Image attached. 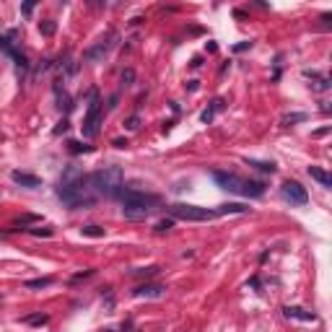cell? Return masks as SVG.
<instances>
[{
	"label": "cell",
	"mask_w": 332,
	"mask_h": 332,
	"mask_svg": "<svg viewBox=\"0 0 332 332\" xmlns=\"http://www.w3.org/2000/svg\"><path fill=\"white\" fill-rule=\"evenodd\" d=\"M119 200H122V216L127 221H143L153 213L159 205V197L145 195L140 190H119Z\"/></svg>",
	"instance_id": "cell-1"
},
{
	"label": "cell",
	"mask_w": 332,
	"mask_h": 332,
	"mask_svg": "<svg viewBox=\"0 0 332 332\" xmlns=\"http://www.w3.org/2000/svg\"><path fill=\"white\" fill-rule=\"evenodd\" d=\"M94 195L96 192L86 187V179L78 177V179H68L57 187V197L65 202L70 208H81V205H91L94 202Z\"/></svg>",
	"instance_id": "cell-2"
},
{
	"label": "cell",
	"mask_w": 332,
	"mask_h": 332,
	"mask_svg": "<svg viewBox=\"0 0 332 332\" xmlns=\"http://www.w3.org/2000/svg\"><path fill=\"white\" fill-rule=\"evenodd\" d=\"M122 179H125V174L119 166H104V169H99L94 177H91V190H94L96 195L114 197V195H119V190H122Z\"/></svg>",
	"instance_id": "cell-3"
},
{
	"label": "cell",
	"mask_w": 332,
	"mask_h": 332,
	"mask_svg": "<svg viewBox=\"0 0 332 332\" xmlns=\"http://www.w3.org/2000/svg\"><path fill=\"white\" fill-rule=\"evenodd\" d=\"M213 179L228 192H236V195L244 197H262L265 195V184L262 182H252V179H242L236 174H226V171H216Z\"/></svg>",
	"instance_id": "cell-4"
},
{
	"label": "cell",
	"mask_w": 332,
	"mask_h": 332,
	"mask_svg": "<svg viewBox=\"0 0 332 332\" xmlns=\"http://www.w3.org/2000/svg\"><path fill=\"white\" fill-rule=\"evenodd\" d=\"M171 218H179V221H210L216 213L208 208H200V205H187V202H177V205L169 208Z\"/></svg>",
	"instance_id": "cell-5"
},
{
	"label": "cell",
	"mask_w": 332,
	"mask_h": 332,
	"mask_svg": "<svg viewBox=\"0 0 332 332\" xmlns=\"http://www.w3.org/2000/svg\"><path fill=\"white\" fill-rule=\"evenodd\" d=\"M99 125H101V104H99V99L94 96V99H91V104H88V114L83 117L81 130H83L86 138H96L99 135Z\"/></svg>",
	"instance_id": "cell-6"
},
{
	"label": "cell",
	"mask_w": 332,
	"mask_h": 332,
	"mask_svg": "<svg viewBox=\"0 0 332 332\" xmlns=\"http://www.w3.org/2000/svg\"><path fill=\"white\" fill-rule=\"evenodd\" d=\"M283 197L291 200L293 205H306V200H309L306 190H304L299 182H285V184H283Z\"/></svg>",
	"instance_id": "cell-7"
},
{
	"label": "cell",
	"mask_w": 332,
	"mask_h": 332,
	"mask_svg": "<svg viewBox=\"0 0 332 332\" xmlns=\"http://www.w3.org/2000/svg\"><path fill=\"white\" fill-rule=\"evenodd\" d=\"M166 293V288L164 285H159V283H151V285H140V288L135 291V296L138 299H161Z\"/></svg>",
	"instance_id": "cell-8"
},
{
	"label": "cell",
	"mask_w": 332,
	"mask_h": 332,
	"mask_svg": "<svg viewBox=\"0 0 332 332\" xmlns=\"http://www.w3.org/2000/svg\"><path fill=\"white\" fill-rule=\"evenodd\" d=\"M11 177H13L16 184H21V187H29V190H36V187L42 184L39 177H34V174H26V171H13Z\"/></svg>",
	"instance_id": "cell-9"
},
{
	"label": "cell",
	"mask_w": 332,
	"mask_h": 332,
	"mask_svg": "<svg viewBox=\"0 0 332 332\" xmlns=\"http://www.w3.org/2000/svg\"><path fill=\"white\" fill-rule=\"evenodd\" d=\"M309 177L317 179L322 187H332V177H330L325 169H319V166H309Z\"/></svg>",
	"instance_id": "cell-10"
},
{
	"label": "cell",
	"mask_w": 332,
	"mask_h": 332,
	"mask_svg": "<svg viewBox=\"0 0 332 332\" xmlns=\"http://www.w3.org/2000/svg\"><path fill=\"white\" fill-rule=\"evenodd\" d=\"M107 50H109V44H107L104 39H101V42L96 44V47H91V50L86 52V57H88L91 62H96V60H101V57L107 55Z\"/></svg>",
	"instance_id": "cell-11"
},
{
	"label": "cell",
	"mask_w": 332,
	"mask_h": 332,
	"mask_svg": "<svg viewBox=\"0 0 332 332\" xmlns=\"http://www.w3.org/2000/svg\"><path fill=\"white\" fill-rule=\"evenodd\" d=\"M285 317L288 319H301V322H314V314H309V311H304V309H296V306L285 309Z\"/></svg>",
	"instance_id": "cell-12"
},
{
	"label": "cell",
	"mask_w": 332,
	"mask_h": 332,
	"mask_svg": "<svg viewBox=\"0 0 332 332\" xmlns=\"http://www.w3.org/2000/svg\"><path fill=\"white\" fill-rule=\"evenodd\" d=\"M216 213L221 216H228V213H247V205H242V202H226V205H221Z\"/></svg>",
	"instance_id": "cell-13"
},
{
	"label": "cell",
	"mask_w": 332,
	"mask_h": 332,
	"mask_svg": "<svg viewBox=\"0 0 332 332\" xmlns=\"http://www.w3.org/2000/svg\"><path fill=\"white\" fill-rule=\"evenodd\" d=\"M81 234H83V236H91V239H101V236H104V228H99V226H86V228H81Z\"/></svg>",
	"instance_id": "cell-14"
},
{
	"label": "cell",
	"mask_w": 332,
	"mask_h": 332,
	"mask_svg": "<svg viewBox=\"0 0 332 332\" xmlns=\"http://www.w3.org/2000/svg\"><path fill=\"white\" fill-rule=\"evenodd\" d=\"M314 81H311V88L314 91H327L330 88V83H327V78H317V76H311Z\"/></svg>",
	"instance_id": "cell-15"
},
{
	"label": "cell",
	"mask_w": 332,
	"mask_h": 332,
	"mask_svg": "<svg viewBox=\"0 0 332 332\" xmlns=\"http://www.w3.org/2000/svg\"><path fill=\"white\" fill-rule=\"evenodd\" d=\"M221 107H223L221 101H213V109H205V112H202V122H210L213 114H216V109H221Z\"/></svg>",
	"instance_id": "cell-16"
},
{
	"label": "cell",
	"mask_w": 332,
	"mask_h": 332,
	"mask_svg": "<svg viewBox=\"0 0 332 332\" xmlns=\"http://www.w3.org/2000/svg\"><path fill=\"white\" fill-rule=\"evenodd\" d=\"M39 31H42L44 36H52V34H55V21H42V24H39Z\"/></svg>",
	"instance_id": "cell-17"
},
{
	"label": "cell",
	"mask_w": 332,
	"mask_h": 332,
	"mask_svg": "<svg viewBox=\"0 0 332 332\" xmlns=\"http://www.w3.org/2000/svg\"><path fill=\"white\" fill-rule=\"evenodd\" d=\"M52 278H39V280H29L26 283V288H44V285H50Z\"/></svg>",
	"instance_id": "cell-18"
},
{
	"label": "cell",
	"mask_w": 332,
	"mask_h": 332,
	"mask_svg": "<svg viewBox=\"0 0 332 332\" xmlns=\"http://www.w3.org/2000/svg\"><path fill=\"white\" fill-rule=\"evenodd\" d=\"M24 322H26V325H47V317H44V314H34V317H26Z\"/></svg>",
	"instance_id": "cell-19"
},
{
	"label": "cell",
	"mask_w": 332,
	"mask_h": 332,
	"mask_svg": "<svg viewBox=\"0 0 332 332\" xmlns=\"http://www.w3.org/2000/svg\"><path fill=\"white\" fill-rule=\"evenodd\" d=\"M174 226V218H166V221H159L156 223V231H169V228Z\"/></svg>",
	"instance_id": "cell-20"
},
{
	"label": "cell",
	"mask_w": 332,
	"mask_h": 332,
	"mask_svg": "<svg viewBox=\"0 0 332 332\" xmlns=\"http://www.w3.org/2000/svg\"><path fill=\"white\" fill-rule=\"evenodd\" d=\"M252 166H257V169H262V171H275V166L273 164H265V161H252Z\"/></svg>",
	"instance_id": "cell-21"
},
{
	"label": "cell",
	"mask_w": 332,
	"mask_h": 332,
	"mask_svg": "<svg viewBox=\"0 0 332 332\" xmlns=\"http://www.w3.org/2000/svg\"><path fill=\"white\" fill-rule=\"evenodd\" d=\"M70 151H73V153H81V151H83V153H88V151H91V145H81V143H70Z\"/></svg>",
	"instance_id": "cell-22"
},
{
	"label": "cell",
	"mask_w": 332,
	"mask_h": 332,
	"mask_svg": "<svg viewBox=\"0 0 332 332\" xmlns=\"http://www.w3.org/2000/svg\"><path fill=\"white\" fill-rule=\"evenodd\" d=\"M159 267H145V270H133V275H156Z\"/></svg>",
	"instance_id": "cell-23"
},
{
	"label": "cell",
	"mask_w": 332,
	"mask_h": 332,
	"mask_svg": "<svg viewBox=\"0 0 332 332\" xmlns=\"http://www.w3.org/2000/svg\"><path fill=\"white\" fill-rule=\"evenodd\" d=\"M306 119V114H291V117H285L283 122H304Z\"/></svg>",
	"instance_id": "cell-24"
},
{
	"label": "cell",
	"mask_w": 332,
	"mask_h": 332,
	"mask_svg": "<svg viewBox=\"0 0 332 332\" xmlns=\"http://www.w3.org/2000/svg\"><path fill=\"white\" fill-rule=\"evenodd\" d=\"M34 236H52V228H34Z\"/></svg>",
	"instance_id": "cell-25"
},
{
	"label": "cell",
	"mask_w": 332,
	"mask_h": 332,
	"mask_svg": "<svg viewBox=\"0 0 332 332\" xmlns=\"http://www.w3.org/2000/svg\"><path fill=\"white\" fill-rule=\"evenodd\" d=\"M0 50H11V44H8L5 36H0Z\"/></svg>",
	"instance_id": "cell-26"
},
{
	"label": "cell",
	"mask_w": 332,
	"mask_h": 332,
	"mask_svg": "<svg viewBox=\"0 0 332 332\" xmlns=\"http://www.w3.org/2000/svg\"><path fill=\"white\" fill-rule=\"evenodd\" d=\"M114 145H117V148H125V145H127V140H122V138H117V140H114Z\"/></svg>",
	"instance_id": "cell-27"
},
{
	"label": "cell",
	"mask_w": 332,
	"mask_h": 332,
	"mask_svg": "<svg viewBox=\"0 0 332 332\" xmlns=\"http://www.w3.org/2000/svg\"><path fill=\"white\" fill-rule=\"evenodd\" d=\"M34 11V3H24V13H31Z\"/></svg>",
	"instance_id": "cell-28"
},
{
	"label": "cell",
	"mask_w": 332,
	"mask_h": 332,
	"mask_svg": "<svg viewBox=\"0 0 332 332\" xmlns=\"http://www.w3.org/2000/svg\"><path fill=\"white\" fill-rule=\"evenodd\" d=\"M127 127H130V130H135V127H138V117H133L130 122H127Z\"/></svg>",
	"instance_id": "cell-29"
}]
</instances>
